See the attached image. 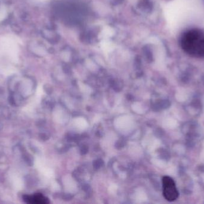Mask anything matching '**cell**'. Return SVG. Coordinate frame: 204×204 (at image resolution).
Returning a JSON list of instances; mask_svg holds the SVG:
<instances>
[{"label": "cell", "mask_w": 204, "mask_h": 204, "mask_svg": "<svg viewBox=\"0 0 204 204\" xmlns=\"http://www.w3.org/2000/svg\"><path fill=\"white\" fill-rule=\"evenodd\" d=\"M7 16V11L4 7L0 8V22L3 20Z\"/></svg>", "instance_id": "52a82bcc"}, {"label": "cell", "mask_w": 204, "mask_h": 204, "mask_svg": "<svg viewBox=\"0 0 204 204\" xmlns=\"http://www.w3.org/2000/svg\"><path fill=\"white\" fill-rule=\"evenodd\" d=\"M24 200L27 203L35 204H47L50 202L48 199L41 193L35 194L32 196H26Z\"/></svg>", "instance_id": "277c9868"}, {"label": "cell", "mask_w": 204, "mask_h": 204, "mask_svg": "<svg viewBox=\"0 0 204 204\" xmlns=\"http://www.w3.org/2000/svg\"><path fill=\"white\" fill-rule=\"evenodd\" d=\"M0 55L9 56L13 60L18 59V47L12 38L4 37L0 39Z\"/></svg>", "instance_id": "7a4b0ae2"}, {"label": "cell", "mask_w": 204, "mask_h": 204, "mask_svg": "<svg viewBox=\"0 0 204 204\" xmlns=\"http://www.w3.org/2000/svg\"><path fill=\"white\" fill-rule=\"evenodd\" d=\"M115 34V31L113 28L109 26H106L103 28V31L101 33L102 37L104 39H106L109 37L113 36Z\"/></svg>", "instance_id": "8992f818"}, {"label": "cell", "mask_w": 204, "mask_h": 204, "mask_svg": "<svg viewBox=\"0 0 204 204\" xmlns=\"http://www.w3.org/2000/svg\"><path fill=\"white\" fill-rule=\"evenodd\" d=\"M40 1H44V0H40Z\"/></svg>", "instance_id": "9c48e42d"}, {"label": "cell", "mask_w": 204, "mask_h": 204, "mask_svg": "<svg viewBox=\"0 0 204 204\" xmlns=\"http://www.w3.org/2000/svg\"><path fill=\"white\" fill-rule=\"evenodd\" d=\"M181 47L189 55L204 57V32L193 29L186 32L181 37Z\"/></svg>", "instance_id": "6da1fadb"}, {"label": "cell", "mask_w": 204, "mask_h": 204, "mask_svg": "<svg viewBox=\"0 0 204 204\" xmlns=\"http://www.w3.org/2000/svg\"><path fill=\"white\" fill-rule=\"evenodd\" d=\"M163 195L165 199L172 202L178 197V192L177 189L176 183L174 180L168 176H165L162 178Z\"/></svg>", "instance_id": "3957f363"}, {"label": "cell", "mask_w": 204, "mask_h": 204, "mask_svg": "<svg viewBox=\"0 0 204 204\" xmlns=\"http://www.w3.org/2000/svg\"><path fill=\"white\" fill-rule=\"evenodd\" d=\"M1 127H2V125H1V122H0V129H1Z\"/></svg>", "instance_id": "ba28073f"}, {"label": "cell", "mask_w": 204, "mask_h": 204, "mask_svg": "<svg viewBox=\"0 0 204 204\" xmlns=\"http://www.w3.org/2000/svg\"><path fill=\"white\" fill-rule=\"evenodd\" d=\"M101 47L105 53H107L108 54V53L110 52L111 51H112L113 49H114L115 46L112 42L106 40V39H104L101 43Z\"/></svg>", "instance_id": "5b68a950"}]
</instances>
